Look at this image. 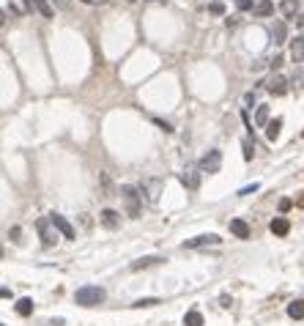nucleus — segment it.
<instances>
[{
  "label": "nucleus",
  "instance_id": "nucleus-1",
  "mask_svg": "<svg viewBox=\"0 0 304 326\" xmlns=\"http://www.w3.org/2000/svg\"><path fill=\"white\" fill-rule=\"evenodd\" d=\"M121 197H124V206H126V214L131 219H137L143 214V192L137 187H131V184H124L121 187Z\"/></svg>",
  "mask_w": 304,
  "mask_h": 326
},
{
  "label": "nucleus",
  "instance_id": "nucleus-2",
  "mask_svg": "<svg viewBox=\"0 0 304 326\" xmlns=\"http://www.w3.org/2000/svg\"><path fill=\"white\" fill-rule=\"evenodd\" d=\"M104 288H99V285H83L80 291L74 293V302L80 307H96V304H102L104 302Z\"/></svg>",
  "mask_w": 304,
  "mask_h": 326
},
{
  "label": "nucleus",
  "instance_id": "nucleus-3",
  "mask_svg": "<svg viewBox=\"0 0 304 326\" xmlns=\"http://www.w3.org/2000/svg\"><path fill=\"white\" fill-rule=\"evenodd\" d=\"M36 230H39V236H42V244H44V247H55L58 233H61V230L55 228L52 217H44V219H39V222H36Z\"/></svg>",
  "mask_w": 304,
  "mask_h": 326
},
{
  "label": "nucleus",
  "instance_id": "nucleus-4",
  "mask_svg": "<svg viewBox=\"0 0 304 326\" xmlns=\"http://www.w3.org/2000/svg\"><path fill=\"white\" fill-rule=\"evenodd\" d=\"M203 170V173H219V167H222V151L219 148H211V151L206 153V156H203L200 159V165H197Z\"/></svg>",
  "mask_w": 304,
  "mask_h": 326
},
{
  "label": "nucleus",
  "instance_id": "nucleus-5",
  "mask_svg": "<svg viewBox=\"0 0 304 326\" xmlns=\"http://www.w3.org/2000/svg\"><path fill=\"white\" fill-rule=\"evenodd\" d=\"M263 85H266V90H269V93H274V96H285V93L290 90V80H285L282 74H271Z\"/></svg>",
  "mask_w": 304,
  "mask_h": 326
},
{
  "label": "nucleus",
  "instance_id": "nucleus-6",
  "mask_svg": "<svg viewBox=\"0 0 304 326\" xmlns=\"http://www.w3.org/2000/svg\"><path fill=\"white\" fill-rule=\"evenodd\" d=\"M219 241H222V239L217 236V233H203V236L187 239L184 247H187V250H197V247H208V244H219Z\"/></svg>",
  "mask_w": 304,
  "mask_h": 326
},
{
  "label": "nucleus",
  "instance_id": "nucleus-7",
  "mask_svg": "<svg viewBox=\"0 0 304 326\" xmlns=\"http://www.w3.org/2000/svg\"><path fill=\"white\" fill-rule=\"evenodd\" d=\"M200 173H203L200 167H187V170L181 173V184L187 189H197L200 187Z\"/></svg>",
  "mask_w": 304,
  "mask_h": 326
},
{
  "label": "nucleus",
  "instance_id": "nucleus-8",
  "mask_svg": "<svg viewBox=\"0 0 304 326\" xmlns=\"http://www.w3.org/2000/svg\"><path fill=\"white\" fill-rule=\"evenodd\" d=\"M49 217H52V222H55V228L61 230V236H63V239H77L74 228H71V222L66 219V217H61V214H49Z\"/></svg>",
  "mask_w": 304,
  "mask_h": 326
},
{
  "label": "nucleus",
  "instance_id": "nucleus-9",
  "mask_svg": "<svg viewBox=\"0 0 304 326\" xmlns=\"http://www.w3.org/2000/svg\"><path fill=\"white\" fill-rule=\"evenodd\" d=\"M25 6L28 8H33V11H39V14L42 17H52L55 14V11H52V3H49V0H25Z\"/></svg>",
  "mask_w": 304,
  "mask_h": 326
},
{
  "label": "nucleus",
  "instance_id": "nucleus-10",
  "mask_svg": "<svg viewBox=\"0 0 304 326\" xmlns=\"http://www.w3.org/2000/svg\"><path fill=\"white\" fill-rule=\"evenodd\" d=\"M99 222H102L107 230H115L118 225H121V219H118V211H112V208H104L102 214H99Z\"/></svg>",
  "mask_w": 304,
  "mask_h": 326
},
{
  "label": "nucleus",
  "instance_id": "nucleus-11",
  "mask_svg": "<svg viewBox=\"0 0 304 326\" xmlns=\"http://www.w3.org/2000/svg\"><path fill=\"white\" fill-rule=\"evenodd\" d=\"M290 61H293V63H302L304 61V36L290 39Z\"/></svg>",
  "mask_w": 304,
  "mask_h": 326
},
{
  "label": "nucleus",
  "instance_id": "nucleus-12",
  "mask_svg": "<svg viewBox=\"0 0 304 326\" xmlns=\"http://www.w3.org/2000/svg\"><path fill=\"white\" fill-rule=\"evenodd\" d=\"M269 230L274 233V236H288V233H290V222L285 219V217H277V219H271Z\"/></svg>",
  "mask_w": 304,
  "mask_h": 326
},
{
  "label": "nucleus",
  "instance_id": "nucleus-13",
  "mask_svg": "<svg viewBox=\"0 0 304 326\" xmlns=\"http://www.w3.org/2000/svg\"><path fill=\"white\" fill-rule=\"evenodd\" d=\"M271 39H274V44H285V42H288V25H285L282 20L274 22V28H271Z\"/></svg>",
  "mask_w": 304,
  "mask_h": 326
},
{
  "label": "nucleus",
  "instance_id": "nucleus-14",
  "mask_svg": "<svg viewBox=\"0 0 304 326\" xmlns=\"http://www.w3.org/2000/svg\"><path fill=\"white\" fill-rule=\"evenodd\" d=\"M230 233L236 239H249V225L244 219H230Z\"/></svg>",
  "mask_w": 304,
  "mask_h": 326
},
{
  "label": "nucleus",
  "instance_id": "nucleus-15",
  "mask_svg": "<svg viewBox=\"0 0 304 326\" xmlns=\"http://www.w3.org/2000/svg\"><path fill=\"white\" fill-rule=\"evenodd\" d=\"M252 14H255V17H269V14H274V3H271V0H258L255 6H252Z\"/></svg>",
  "mask_w": 304,
  "mask_h": 326
},
{
  "label": "nucleus",
  "instance_id": "nucleus-16",
  "mask_svg": "<svg viewBox=\"0 0 304 326\" xmlns=\"http://www.w3.org/2000/svg\"><path fill=\"white\" fill-rule=\"evenodd\" d=\"M156 263H162V258H159V255H148V258H140V261H134V263H131V271L148 269V266H156Z\"/></svg>",
  "mask_w": 304,
  "mask_h": 326
},
{
  "label": "nucleus",
  "instance_id": "nucleus-17",
  "mask_svg": "<svg viewBox=\"0 0 304 326\" xmlns=\"http://www.w3.org/2000/svg\"><path fill=\"white\" fill-rule=\"evenodd\" d=\"M271 110H269V104H261V107H258L255 110V124L258 126H269L271 124Z\"/></svg>",
  "mask_w": 304,
  "mask_h": 326
},
{
  "label": "nucleus",
  "instance_id": "nucleus-18",
  "mask_svg": "<svg viewBox=\"0 0 304 326\" xmlns=\"http://www.w3.org/2000/svg\"><path fill=\"white\" fill-rule=\"evenodd\" d=\"M280 11H282V17H299V0H282L280 3Z\"/></svg>",
  "mask_w": 304,
  "mask_h": 326
},
{
  "label": "nucleus",
  "instance_id": "nucleus-19",
  "mask_svg": "<svg viewBox=\"0 0 304 326\" xmlns=\"http://www.w3.org/2000/svg\"><path fill=\"white\" fill-rule=\"evenodd\" d=\"M290 90H296V93L304 90V69L302 66H296V71H293V77H290Z\"/></svg>",
  "mask_w": 304,
  "mask_h": 326
},
{
  "label": "nucleus",
  "instance_id": "nucleus-20",
  "mask_svg": "<svg viewBox=\"0 0 304 326\" xmlns=\"http://www.w3.org/2000/svg\"><path fill=\"white\" fill-rule=\"evenodd\" d=\"M280 129H282V118H274L269 126H266V140H269V143H274V140L280 137Z\"/></svg>",
  "mask_w": 304,
  "mask_h": 326
},
{
  "label": "nucleus",
  "instance_id": "nucleus-21",
  "mask_svg": "<svg viewBox=\"0 0 304 326\" xmlns=\"http://www.w3.org/2000/svg\"><path fill=\"white\" fill-rule=\"evenodd\" d=\"M288 315L290 318H304V299H296L288 304Z\"/></svg>",
  "mask_w": 304,
  "mask_h": 326
},
{
  "label": "nucleus",
  "instance_id": "nucleus-22",
  "mask_svg": "<svg viewBox=\"0 0 304 326\" xmlns=\"http://www.w3.org/2000/svg\"><path fill=\"white\" fill-rule=\"evenodd\" d=\"M17 312H20L22 318H28L30 312H33V299H20V302H17Z\"/></svg>",
  "mask_w": 304,
  "mask_h": 326
},
{
  "label": "nucleus",
  "instance_id": "nucleus-23",
  "mask_svg": "<svg viewBox=\"0 0 304 326\" xmlns=\"http://www.w3.org/2000/svg\"><path fill=\"white\" fill-rule=\"evenodd\" d=\"M184 326H203V315L197 310H189L184 315Z\"/></svg>",
  "mask_w": 304,
  "mask_h": 326
},
{
  "label": "nucleus",
  "instance_id": "nucleus-24",
  "mask_svg": "<svg viewBox=\"0 0 304 326\" xmlns=\"http://www.w3.org/2000/svg\"><path fill=\"white\" fill-rule=\"evenodd\" d=\"M241 148H244V159H247V162H252V156H255V146H252V140H244V143H241Z\"/></svg>",
  "mask_w": 304,
  "mask_h": 326
},
{
  "label": "nucleus",
  "instance_id": "nucleus-25",
  "mask_svg": "<svg viewBox=\"0 0 304 326\" xmlns=\"http://www.w3.org/2000/svg\"><path fill=\"white\" fill-rule=\"evenodd\" d=\"M145 187L151 189V195H148V200H156V197H159V181H148V184H145Z\"/></svg>",
  "mask_w": 304,
  "mask_h": 326
},
{
  "label": "nucleus",
  "instance_id": "nucleus-26",
  "mask_svg": "<svg viewBox=\"0 0 304 326\" xmlns=\"http://www.w3.org/2000/svg\"><path fill=\"white\" fill-rule=\"evenodd\" d=\"M156 304H159V299H137L131 307H137L140 310V307H156Z\"/></svg>",
  "mask_w": 304,
  "mask_h": 326
},
{
  "label": "nucleus",
  "instance_id": "nucleus-27",
  "mask_svg": "<svg viewBox=\"0 0 304 326\" xmlns=\"http://www.w3.org/2000/svg\"><path fill=\"white\" fill-rule=\"evenodd\" d=\"M49 3H52L55 8H61V11H69L71 8V0H49Z\"/></svg>",
  "mask_w": 304,
  "mask_h": 326
},
{
  "label": "nucleus",
  "instance_id": "nucleus-28",
  "mask_svg": "<svg viewBox=\"0 0 304 326\" xmlns=\"http://www.w3.org/2000/svg\"><path fill=\"white\" fill-rule=\"evenodd\" d=\"M258 189H261V184H249V187L239 189V195H252V192H258Z\"/></svg>",
  "mask_w": 304,
  "mask_h": 326
},
{
  "label": "nucleus",
  "instance_id": "nucleus-29",
  "mask_svg": "<svg viewBox=\"0 0 304 326\" xmlns=\"http://www.w3.org/2000/svg\"><path fill=\"white\" fill-rule=\"evenodd\" d=\"M208 11H211V14H225V6H222V3H211Z\"/></svg>",
  "mask_w": 304,
  "mask_h": 326
},
{
  "label": "nucleus",
  "instance_id": "nucleus-30",
  "mask_svg": "<svg viewBox=\"0 0 304 326\" xmlns=\"http://www.w3.org/2000/svg\"><path fill=\"white\" fill-rule=\"evenodd\" d=\"M271 69H280V66H282V55H274L271 58V63H269Z\"/></svg>",
  "mask_w": 304,
  "mask_h": 326
},
{
  "label": "nucleus",
  "instance_id": "nucleus-31",
  "mask_svg": "<svg viewBox=\"0 0 304 326\" xmlns=\"http://www.w3.org/2000/svg\"><path fill=\"white\" fill-rule=\"evenodd\" d=\"M290 206H293V203H290V200H288V197H285V200H280V211H288V208H290Z\"/></svg>",
  "mask_w": 304,
  "mask_h": 326
},
{
  "label": "nucleus",
  "instance_id": "nucleus-32",
  "mask_svg": "<svg viewBox=\"0 0 304 326\" xmlns=\"http://www.w3.org/2000/svg\"><path fill=\"white\" fill-rule=\"evenodd\" d=\"M239 6H241L244 11H247V8H252V6H255V3H252V0H241V3H239Z\"/></svg>",
  "mask_w": 304,
  "mask_h": 326
},
{
  "label": "nucleus",
  "instance_id": "nucleus-33",
  "mask_svg": "<svg viewBox=\"0 0 304 326\" xmlns=\"http://www.w3.org/2000/svg\"><path fill=\"white\" fill-rule=\"evenodd\" d=\"M296 25H299V28H304V14H299V17H296Z\"/></svg>",
  "mask_w": 304,
  "mask_h": 326
},
{
  "label": "nucleus",
  "instance_id": "nucleus-34",
  "mask_svg": "<svg viewBox=\"0 0 304 326\" xmlns=\"http://www.w3.org/2000/svg\"><path fill=\"white\" fill-rule=\"evenodd\" d=\"M88 3H93V6H104L107 0H88Z\"/></svg>",
  "mask_w": 304,
  "mask_h": 326
},
{
  "label": "nucleus",
  "instance_id": "nucleus-35",
  "mask_svg": "<svg viewBox=\"0 0 304 326\" xmlns=\"http://www.w3.org/2000/svg\"><path fill=\"white\" fill-rule=\"evenodd\" d=\"M126 3H134V0H126Z\"/></svg>",
  "mask_w": 304,
  "mask_h": 326
},
{
  "label": "nucleus",
  "instance_id": "nucleus-36",
  "mask_svg": "<svg viewBox=\"0 0 304 326\" xmlns=\"http://www.w3.org/2000/svg\"><path fill=\"white\" fill-rule=\"evenodd\" d=\"M83 3H88V0H83Z\"/></svg>",
  "mask_w": 304,
  "mask_h": 326
}]
</instances>
